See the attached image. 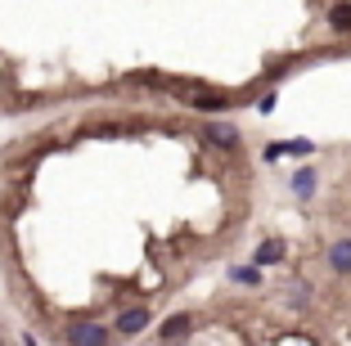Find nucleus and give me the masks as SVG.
Returning <instances> with one entry per match:
<instances>
[{
	"instance_id": "nucleus-5",
	"label": "nucleus",
	"mask_w": 351,
	"mask_h": 346,
	"mask_svg": "<svg viewBox=\"0 0 351 346\" xmlns=\"http://www.w3.org/2000/svg\"><path fill=\"white\" fill-rule=\"evenodd\" d=\"M315 140H270L261 149V162H279V158H311Z\"/></svg>"
},
{
	"instance_id": "nucleus-2",
	"label": "nucleus",
	"mask_w": 351,
	"mask_h": 346,
	"mask_svg": "<svg viewBox=\"0 0 351 346\" xmlns=\"http://www.w3.org/2000/svg\"><path fill=\"white\" fill-rule=\"evenodd\" d=\"M108 324H113V333L122 337V342H135L140 333H149V328H154V310H149V306H122Z\"/></svg>"
},
{
	"instance_id": "nucleus-9",
	"label": "nucleus",
	"mask_w": 351,
	"mask_h": 346,
	"mask_svg": "<svg viewBox=\"0 0 351 346\" xmlns=\"http://www.w3.org/2000/svg\"><path fill=\"white\" fill-rule=\"evenodd\" d=\"M324 23H329L333 36H351V0H333L324 10Z\"/></svg>"
},
{
	"instance_id": "nucleus-7",
	"label": "nucleus",
	"mask_w": 351,
	"mask_h": 346,
	"mask_svg": "<svg viewBox=\"0 0 351 346\" xmlns=\"http://www.w3.org/2000/svg\"><path fill=\"white\" fill-rule=\"evenodd\" d=\"M185 103L194 112H226L230 103H234V95H221V90H189Z\"/></svg>"
},
{
	"instance_id": "nucleus-4",
	"label": "nucleus",
	"mask_w": 351,
	"mask_h": 346,
	"mask_svg": "<svg viewBox=\"0 0 351 346\" xmlns=\"http://www.w3.org/2000/svg\"><path fill=\"white\" fill-rule=\"evenodd\" d=\"M194 328H198V315H189V310H176V315H167L162 324H158V342H162V346H176V342H185Z\"/></svg>"
},
{
	"instance_id": "nucleus-1",
	"label": "nucleus",
	"mask_w": 351,
	"mask_h": 346,
	"mask_svg": "<svg viewBox=\"0 0 351 346\" xmlns=\"http://www.w3.org/2000/svg\"><path fill=\"white\" fill-rule=\"evenodd\" d=\"M113 324L104 319H73L63 328V346H113Z\"/></svg>"
},
{
	"instance_id": "nucleus-13",
	"label": "nucleus",
	"mask_w": 351,
	"mask_h": 346,
	"mask_svg": "<svg viewBox=\"0 0 351 346\" xmlns=\"http://www.w3.org/2000/svg\"><path fill=\"white\" fill-rule=\"evenodd\" d=\"M23 346H41V342H36V333H23Z\"/></svg>"
},
{
	"instance_id": "nucleus-8",
	"label": "nucleus",
	"mask_w": 351,
	"mask_h": 346,
	"mask_svg": "<svg viewBox=\"0 0 351 346\" xmlns=\"http://www.w3.org/2000/svg\"><path fill=\"white\" fill-rule=\"evenodd\" d=\"M289 189H293V198H298V203H311V198H315V189H320V171H315V166H298V171H293V180H289Z\"/></svg>"
},
{
	"instance_id": "nucleus-12",
	"label": "nucleus",
	"mask_w": 351,
	"mask_h": 346,
	"mask_svg": "<svg viewBox=\"0 0 351 346\" xmlns=\"http://www.w3.org/2000/svg\"><path fill=\"white\" fill-rule=\"evenodd\" d=\"M275 103H279V95H275V90H266V95L257 99V112H275Z\"/></svg>"
},
{
	"instance_id": "nucleus-3",
	"label": "nucleus",
	"mask_w": 351,
	"mask_h": 346,
	"mask_svg": "<svg viewBox=\"0 0 351 346\" xmlns=\"http://www.w3.org/2000/svg\"><path fill=\"white\" fill-rule=\"evenodd\" d=\"M198 135H203V144H212L217 153H234L239 144H243V131H239L234 122H217V117H207V122L198 126Z\"/></svg>"
},
{
	"instance_id": "nucleus-10",
	"label": "nucleus",
	"mask_w": 351,
	"mask_h": 346,
	"mask_svg": "<svg viewBox=\"0 0 351 346\" xmlns=\"http://www.w3.org/2000/svg\"><path fill=\"white\" fill-rule=\"evenodd\" d=\"M324 261H329V270H333V275H342V279H347V275H351V238H333V243H329V252H324Z\"/></svg>"
},
{
	"instance_id": "nucleus-11",
	"label": "nucleus",
	"mask_w": 351,
	"mask_h": 346,
	"mask_svg": "<svg viewBox=\"0 0 351 346\" xmlns=\"http://www.w3.org/2000/svg\"><path fill=\"white\" fill-rule=\"evenodd\" d=\"M226 279H230V284H239V288H261V265H257V261H248V265H230Z\"/></svg>"
},
{
	"instance_id": "nucleus-6",
	"label": "nucleus",
	"mask_w": 351,
	"mask_h": 346,
	"mask_svg": "<svg viewBox=\"0 0 351 346\" xmlns=\"http://www.w3.org/2000/svg\"><path fill=\"white\" fill-rule=\"evenodd\" d=\"M284 256H289V243L279 234H270V238H261L257 247H252V261L261 265V270H270V265H284Z\"/></svg>"
}]
</instances>
